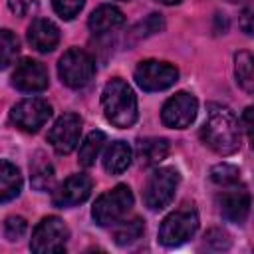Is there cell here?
Returning <instances> with one entry per match:
<instances>
[{
    "label": "cell",
    "instance_id": "cell-1",
    "mask_svg": "<svg viewBox=\"0 0 254 254\" xmlns=\"http://www.w3.org/2000/svg\"><path fill=\"white\" fill-rule=\"evenodd\" d=\"M202 143L218 155H232L240 149V125L230 107L208 105L206 119L200 127Z\"/></svg>",
    "mask_w": 254,
    "mask_h": 254
},
{
    "label": "cell",
    "instance_id": "cell-2",
    "mask_svg": "<svg viewBox=\"0 0 254 254\" xmlns=\"http://www.w3.org/2000/svg\"><path fill=\"white\" fill-rule=\"evenodd\" d=\"M101 107L105 119L119 129H127L137 121V97L121 77H113L105 83L101 91Z\"/></svg>",
    "mask_w": 254,
    "mask_h": 254
},
{
    "label": "cell",
    "instance_id": "cell-3",
    "mask_svg": "<svg viewBox=\"0 0 254 254\" xmlns=\"http://www.w3.org/2000/svg\"><path fill=\"white\" fill-rule=\"evenodd\" d=\"M198 230V212L192 204L185 202L177 210H173L159 226V242L167 248L181 246L194 236Z\"/></svg>",
    "mask_w": 254,
    "mask_h": 254
},
{
    "label": "cell",
    "instance_id": "cell-4",
    "mask_svg": "<svg viewBox=\"0 0 254 254\" xmlns=\"http://www.w3.org/2000/svg\"><path fill=\"white\" fill-rule=\"evenodd\" d=\"M131 206H133L131 189L127 185H117L95 200L91 208V216L99 226H115L119 220L125 218Z\"/></svg>",
    "mask_w": 254,
    "mask_h": 254
},
{
    "label": "cell",
    "instance_id": "cell-5",
    "mask_svg": "<svg viewBox=\"0 0 254 254\" xmlns=\"http://www.w3.org/2000/svg\"><path fill=\"white\" fill-rule=\"evenodd\" d=\"M58 73L62 83H65L67 87L79 89L91 81L95 73V62L85 50L69 48L58 62Z\"/></svg>",
    "mask_w": 254,
    "mask_h": 254
},
{
    "label": "cell",
    "instance_id": "cell-6",
    "mask_svg": "<svg viewBox=\"0 0 254 254\" xmlns=\"http://www.w3.org/2000/svg\"><path fill=\"white\" fill-rule=\"evenodd\" d=\"M69 238V230L65 222L58 216H46L32 232L30 250L36 254H54L65 252V244Z\"/></svg>",
    "mask_w": 254,
    "mask_h": 254
},
{
    "label": "cell",
    "instance_id": "cell-7",
    "mask_svg": "<svg viewBox=\"0 0 254 254\" xmlns=\"http://www.w3.org/2000/svg\"><path fill=\"white\" fill-rule=\"evenodd\" d=\"M179 187V173L171 167L157 169L149 175L145 189H143V200L149 210H163L169 206V202L175 196V190Z\"/></svg>",
    "mask_w": 254,
    "mask_h": 254
},
{
    "label": "cell",
    "instance_id": "cell-8",
    "mask_svg": "<svg viewBox=\"0 0 254 254\" xmlns=\"http://www.w3.org/2000/svg\"><path fill=\"white\" fill-rule=\"evenodd\" d=\"M179 79V69L173 64L159 60H143L135 67V81L143 91H163Z\"/></svg>",
    "mask_w": 254,
    "mask_h": 254
},
{
    "label": "cell",
    "instance_id": "cell-9",
    "mask_svg": "<svg viewBox=\"0 0 254 254\" xmlns=\"http://www.w3.org/2000/svg\"><path fill=\"white\" fill-rule=\"evenodd\" d=\"M52 117V105L42 99V97H28L22 99L20 103H16L10 111V119L12 123L26 131V133H36L40 131V127H44L48 123V119Z\"/></svg>",
    "mask_w": 254,
    "mask_h": 254
},
{
    "label": "cell",
    "instance_id": "cell-10",
    "mask_svg": "<svg viewBox=\"0 0 254 254\" xmlns=\"http://www.w3.org/2000/svg\"><path fill=\"white\" fill-rule=\"evenodd\" d=\"M198 111V101L189 91H179L169 97L161 109V121L165 127L171 129H187Z\"/></svg>",
    "mask_w": 254,
    "mask_h": 254
},
{
    "label": "cell",
    "instance_id": "cell-11",
    "mask_svg": "<svg viewBox=\"0 0 254 254\" xmlns=\"http://www.w3.org/2000/svg\"><path fill=\"white\" fill-rule=\"evenodd\" d=\"M79 137H81V117L75 113H64L50 129L48 143L56 153L67 155L79 145Z\"/></svg>",
    "mask_w": 254,
    "mask_h": 254
},
{
    "label": "cell",
    "instance_id": "cell-12",
    "mask_svg": "<svg viewBox=\"0 0 254 254\" xmlns=\"http://www.w3.org/2000/svg\"><path fill=\"white\" fill-rule=\"evenodd\" d=\"M222 189L224 190L216 198L222 218H226L228 222H234V224H242L250 212V192L240 183L226 185Z\"/></svg>",
    "mask_w": 254,
    "mask_h": 254
},
{
    "label": "cell",
    "instance_id": "cell-13",
    "mask_svg": "<svg viewBox=\"0 0 254 254\" xmlns=\"http://www.w3.org/2000/svg\"><path fill=\"white\" fill-rule=\"evenodd\" d=\"M91 189H93V183L87 175H83V173L71 175L54 190L52 204L58 208H69V206L81 204L83 200L89 198Z\"/></svg>",
    "mask_w": 254,
    "mask_h": 254
},
{
    "label": "cell",
    "instance_id": "cell-14",
    "mask_svg": "<svg viewBox=\"0 0 254 254\" xmlns=\"http://www.w3.org/2000/svg\"><path fill=\"white\" fill-rule=\"evenodd\" d=\"M48 69L44 67V64L36 62V60H22L16 64V69L12 73V85L24 93H38L44 91L48 87Z\"/></svg>",
    "mask_w": 254,
    "mask_h": 254
},
{
    "label": "cell",
    "instance_id": "cell-15",
    "mask_svg": "<svg viewBox=\"0 0 254 254\" xmlns=\"http://www.w3.org/2000/svg\"><path fill=\"white\" fill-rule=\"evenodd\" d=\"M28 42L40 54L54 52L58 48V44H60V30L52 20L36 18L28 26Z\"/></svg>",
    "mask_w": 254,
    "mask_h": 254
},
{
    "label": "cell",
    "instance_id": "cell-16",
    "mask_svg": "<svg viewBox=\"0 0 254 254\" xmlns=\"http://www.w3.org/2000/svg\"><path fill=\"white\" fill-rule=\"evenodd\" d=\"M123 22H125V16L119 8H115L111 4H103L91 12L87 26L93 34H105V32H111V30L123 26Z\"/></svg>",
    "mask_w": 254,
    "mask_h": 254
},
{
    "label": "cell",
    "instance_id": "cell-17",
    "mask_svg": "<svg viewBox=\"0 0 254 254\" xmlns=\"http://www.w3.org/2000/svg\"><path fill=\"white\" fill-rule=\"evenodd\" d=\"M169 155V141L161 137H147L137 141V157L143 167L159 165Z\"/></svg>",
    "mask_w": 254,
    "mask_h": 254
},
{
    "label": "cell",
    "instance_id": "cell-18",
    "mask_svg": "<svg viewBox=\"0 0 254 254\" xmlns=\"http://www.w3.org/2000/svg\"><path fill=\"white\" fill-rule=\"evenodd\" d=\"M131 165V147L125 141H113L103 153V169L109 175H121Z\"/></svg>",
    "mask_w": 254,
    "mask_h": 254
},
{
    "label": "cell",
    "instance_id": "cell-19",
    "mask_svg": "<svg viewBox=\"0 0 254 254\" xmlns=\"http://www.w3.org/2000/svg\"><path fill=\"white\" fill-rule=\"evenodd\" d=\"M56 181L54 167L44 153H36L30 163V183L36 190H50Z\"/></svg>",
    "mask_w": 254,
    "mask_h": 254
},
{
    "label": "cell",
    "instance_id": "cell-20",
    "mask_svg": "<svg viewBox=\"0 0 254 254\" xmlns=\"http://www.w3.org/2000/svg\"><path fill=\"white\" fill-rule=\"evenodd\" d=\"M20 190H22V175L16 165H12L10 161L4 159L0 165V198H2V202L16 198L20 194Z\"/></svg>",
    "mask_w": 254,
    "mask_h": 254
},
{
    "label": "cell",
    "instance_id": "cell-21",
    "mask_svg": "<svg viewBox=\"0 0 254 254\" xmlns=\"http://www.w3.org/2000/svg\"><path fill=\"white\" fill-rule=\"evenodd\" d=\"M143 230H145V224L141 218L119 220L113 228V242L117 246H129L143 236Z\"/></svg>",
    "mask_w": 254,
    "mask_h": 254
},
{
    "label": "cell",
    "instance_id": "cell-22",
    "mask_svg": "<svg viewBox=\"0 0 254 254\" xmlns=\"http://www.w3.org/2000/svg\"><path fill=\"white\" fill-rule=\"evenodd\" d=\"M105 133L103 131H91L83 143L79 145V155H77V161L81 167H91L97 159V155L101 153L103 145H105Z\"/></svg>",
    "mask_w": 254,
    "mask_h": 254
},
{
    "label": "cell",
    "instance_id": "cell-23",
    "mask_svg": "<svg viewBox=\"0 0 254 254\" xmlns=\"http://www.w3.org/2000/svg\"><path fill=\"white\" fill-rule=\"evenodd\" d=\"M236 81L246 91H254V56L250 52H238L234 56Z\"/></svg>",
    "mask_w": 254,
    "mask_h": 254
},
{
    "label": "cell",
    "instance_id": "cell-24",
    "mask_svg": "<svg viewBox=\"0 0 254 254\" xmlns=\"http://www.w3.org/2000/svg\"><path fill=\"white\" fill-rule=\"evenodd\" d=\"M0 52H2L0 65H2V69H6V67H10V64L16 60V56L20 52V42L10 30L0 32Z\"/></svg>",
    "mask_w": 254,
    "mask_h": 254
},
{
    "label": "cell",
    "instance_id": "cell-25",
    "mask_svg": "<svg viewBox=\"0 0 254 254\" xmlns=\"http://www.w3.org/2000/svg\"><path fill=\"white\" fill-rule=\"evenodd\" d=\"M210 181L220 187L234 185V183H240V171L230 163H218L210 169Z\"/></svg>",
    "mask_w": 254,
    "mask_h": 254
},
{
    "label": "cell",
    "instance_id": "cell-26",
    "mask_svg": "<svg viewBox=\"0 0 254 254\" xmlns=\"http://www.w3.org/2000/svg\"><path fill=\"white\" fill-rule=\"evenodd\" d=\"M163 28H165L163 16H161V14H149L143 22H139V24L133 28V36H135V38H147V36H153V34L161 32Z\"/></svg>",
    "mask_w": 254,
    "mask_h": 254
},
{
    "label": "cell",
    "instance_id": "cell-27",
    "mask_svg": "<svg viewBox=\"0 0 254 254\" xmlns=\"http://www.w3.org/2000/svg\"><path fill=\"white\" fill-rule=\"evenodd\" d=\"M83 4H85V0H52V6L56 10V14L64 20L75 18L81 12Z\"/></svg>",
    "mask_w": 254,
    "mask_h": 254
},
{
    "label": "cell",
    "instance_id": "cell-28",
    "mask_svg": "<svg viewBox=\"0 0 254 254\" xmlns=\"http://www.w3.org/2000/svg\"><path fill=\"white\" fill-rule=\"evenodd\" d=\"M28 230V224L22 216H8L6 222H4V236L14 242V240H20Z\"/></svg>",
    "mask_w": 254,
    "mask_h": 254
},
{
    "label": "cell",
    "instance_id": "cell-29",
    "mask_svg": "<svg viewBox=\"0 0 254 254\" xmlns=\"http://www.w3.org/2000/svg\"><path fill=\"white\" fill-rule=\"evenodd\" d=\"M204 242L212 250H226V248H230V234L222 228H210L204 234Z\"/></svg>",
    "mask_w": 254,
    "mask_h": 254
},
{
    "label": "cell",
    "instance_id": "cell-30",
    "mask_svg": "<svg viewBox=\"0 0 254 254\" xmlns=\"http://www.w3.org/2000/svg\"><path fill=\"white\" fill-rule=\"evenodd\" d=\"M238 24H240V30H242L246 36L254 38V4H252V6H248V8L240 14Z\"/></svg>",
    "mask_w": 254,
    "mask_h": 254
},
{
    "label": "cell",
    "instance_id": "cell-31",
    "mask_svg": "<svg viewBox=\"0 0 254 254\" xmlns=\"http://www.w3.org/2000/svg\"><path fill=\"white\" fill-rule=\"evenodd\" d=\"M242 127H244V131H246V135L250 139V145L254 149V105H248L244 109V113H242Z\"/></svg>",
    "mask_w": 254,
    "mask_h": 254
},
{
    "label": "cell",
    "instance_id": "cell-32",
    "mask_svg": "<svg viewBox=\"0 0 254 254\" xmlns=\"http://www.w3.org/2000/svg\"><path fill=\"white\" fill-rule=\"evenodd\" d=\"M159 2H163V4H167V6H173V4H179L181 0H159Z\"/></svg>",
    "mask_w": 254,
    "mask_h": 254
},
{
    "label": "cell",
    "instance_id": "cell-33",
    "mask_svg": "<svg viewBox=\"0 0 254 254\" xmlns=\"http://www.w3.org/2000/svg\"><path fill=\"white\" fill-rule=\"evenodd\" d=\"M123 2H127V0H123Z\"/></svg>",
    "mask_w": 254,
    "mask_h": 254
}]
</instances>
